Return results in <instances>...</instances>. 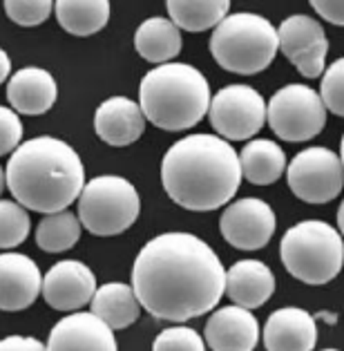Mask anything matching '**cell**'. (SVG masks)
<instances>
[{"mask_svg": "<svg viewBox=\"0 0 344 351\" xmlns=\"http://www.w3.org/2000/svg\"><path fill=\"white\" fill-rule=\"evenodd\" d=\"M10 70H12V61H10V56H7L5 49L0 47V85L10 79Z\"/></svg>", "mask_w": 344, "mask_h": 351, "instance_id": "obj_35", "label": "cell"}, {"mask_svg": "<svg viewBox=\"0 0 344 351\" xmlns=\"http://www.w3.org/2000/svg\"><path fill=\"white\" fill-rule=\"evenodd\" d=\"M23 139V123L21 117L12 108L0 106V157L10 155L21 145Z\"/></svg>", "mask_w": 344, "mask_h": 351, "instance_id": "obj_31", "label": "cell"}, {"mask_svg": "<svg viewBox=\"0 0 344 351\" xmlns=\"http://www.w3.org/2000/svg\"><path fill=\"white\" fill-rule=\"evenodd\" d=\"M152 351H206L204 338L191 327L163 329L152 342Z\"/></svg>", "mask_w": 344, "mask_h": 351, "instance_id": "obj_30", "label": "cell"}, {"mask_svg": "<svg viewBox=\"0 0 344 351\" xmlns=\"http://www.w3.org/2000/svg\"><path fill=\"white\" fill-rule=\"evenodd\" d=\"M170 21L179 29L206 32L214 29L228 16V0H168Z\"/></svg>", "mask_w": 344, "mask_h": 351, "instance_id": "obj_24", "label": "cell"}, {"mask_svg": "<svg viewBox=\"0 0 344 351\" xmlns=\"http://www.w3.org/2000/svg\"><path fill=\"white\" fill-rule=\"evenodd\" d=\"M320 99L326 112L344 119V56L331 63L322 74Z\"/></svg>", "mask_w": 344, "mask_h": 351, "instance_id": "obj_28", "label": "cell"}, {"mask_svg": "<svg viewBox=\"0 0 344 351\" xmlns=\"http://www.w3.org/2000/svg\"><path fill=\"white\" fill-rule=\"evenodd\" d=\"M210 125L223 141H244L266 123V104L251 85H226L210 101Z\"/></svg>", "mask_w": 344, "mask_h": 351, "instance_id": "obj_10", "label": "cell"}, {"mask_svg": "<svg viewBox=\"0 0 344 351\" xmlns=\"http://www.w3.org/2000/svg\"><path fill=\"white\" fill-rule=\"evenodd\" d=\"M280 49L278 27L260 14L226 16L212 32L210 54L226 72L253 76L266 70Z\"/></svg>", "mask_w": 344, "mask_h": 351, "instance_id": "obj_5", "label": "cell"}, {"mask_svg": "<svg viewBox=\"0 0 344 351\" xmlns=\"http://www.w3.org/2000/svg\"><path fill=\"white\" fill-rule=\"evenodd\" d=\"M7 188L25 210L42 215L67 210L85 188V166L70 143L36 136L21 143L7 161Z\"/></svg>", "mask_w": 344, "mask_h": 351, "instance_id": "obj_3", "label": "cell"}, {"mask_svg": "<svg viewBox=\"0 0 344 351\" xmlns=\"http://www.w3.org/2000/svg\"><path fill=\"white\" fill-rule=\"evenodd\" d=\"M42 291L38 264L23 253H0V311H23Z\"/></svg>", "mask_w": 344, "mask_h": 351, "instance_id": "obj_13", "label": "cell"}, {"mask_svg": "<svg viewBox=\"0 0 344 351\" xmlns=\"http://www.w3.org/2000/svg\"><path fill=\"white\" fill-rule=\"evenodd\" d=\"M54 12L58 25L74 36H92L110 21L108 0H58Z\"/></svg>", "mask_w": 344, "mask_h": 351, "instance_id": "obj_23", "label": "cell"}, {"mask_svg": "<svg viewBox=\"0 0 344 351\" xmlns=\"http://www.w3.org/2000/svg\"><path fill=\"white\" fill-rule=\"evenodd\" d=\"M204 338L212 351H253L260 342V322L242 306H221L206 322Z\"/></svg>", "mask_w": 344, "mask_h": 351, "instance_id": "obj_15", "label": "cell"}, {"mask_svg": "<svg viewBox=\"0 0 344 351\" xmlns=\"http://www.w3.org/2000/svg\"><path fill=\"white\" fill-rule=\"evenodd\" d=\"M322 351H338V349H322Z\"/></svg>", "mask_w": 344, "mask_h": 351, "instance_id": "obj_39", "label": "cell"}, {"mask_svg": "<svg viewBox=\"0 0 344 351\" xmlns=\"http://www.w3.org/2000/svg\"><path fill=\"white\" fill-rule=\"evenodd\" d=\"M134 49L148 63L163 65L182 52V32L172 21L154 16L136 27Z\"/></svg>", "mask_w": 344, "mask_h": 351, "instance_id": "obj_21", "label": "cell"}, {"mask_svg": "<svg viewBox=\"0 0 344 351\" xmlns=\"http://www.w3.org/2000/svg\"><path fill=\"white\" fill-rule=\"evenodd\" d=\"M266 121L284 141H308L326 125V108L320 94L304 83L284 85L266 106Z\"/></svg>", "mask_w": 344, "mask_h": 351, "instance_id": "obj_8", "label": "cell"}, {"mask_svg": "<svg viewBox=\"0 0 344 351\" xmlns=\"http://www.w3.org/2000/svg\"><path fill=\"white\" fill-rule=\"evenodd\" d=\"M340 161H342V168H344V136H342V143H340Z\"/></svg>", "mask_w": 344, "mask_h": 351, "instance_id": "obj_38", "label": "cell"}, {"mask_svg": "<svg viewBox=\"0 0 344 351\" xmlns=\"http://www.w3.org/2000/svg\"><path fill=\"white\" fill-rule=\"evenodd\" d=\"M161 184L177 206L217 210L242 184L239 152L217 134H188L172 143L161 161Z\"/></svg>", "mask_w": 344, "mask_h": 351, "instance_id": "obj_2", "label": "cell"}, {"mask_svg": "<svg viewBox=\"0 0 344 351\" xmlns=\"http://www.w3.org/2000/svg\"><path fill=\"white\" fill-rule=\"evenodd\" d=\"M219 230L230 246L239 251H257L271 242L275 233V213L257 197H244L223 208Z\"/></svg>", "mask_w": 344, "mask_h": 351, "instance_id": "obj_11", "label": "cell"}, {"mask_svg": "<svg viewBox=\"0 0 344 351\" xmlns=\"http://www.w3.org/2000/svg\"><path fill=\"white\" fill-rule=\"evenodd\" d=\"M51 12H54L51 0H7L5 3V14L21 27H36L49 19Z\"/></svg>", "mask_w": 344, "mask_h": 351, "instance_id": "obj_29", "label": "cell"}, {"mask_svg": "<svg viewBox=\"0 0 344 351\" xmlns=\"http://www.w3.org/2000/svg\"><path fill=\"white\" fill-rule=\"evenodd\" d=\"M311 7L324 21L344 27V0H311Z\"/></svg>", "mask_w": 344, "mask_h": 351, "instance_id": "obj_33", "label": "cell"}, {"mask_svg": "<svg viewBox=\"0 0 344 351\" xmlns=\"http://www.w3.org/2000/svg\"><path fill=\"white\" fill-rule=\"evenodd\" d=\"M326 54H329V40L317 43L311 49H306L299 56H295L293 63L297 67V72L304 76V79H317V76L324 74V65H326Z\"/></svg>", "mask_w": 344, "mask_h": 351, "instance_id": "obj_32", "label": "cell"}, {"mask_svg": "<svg viewBox=\"0 0 344 351\" xmlns=\"http://www.w3.org/2000/svg\"><path fill=\"white\" fill-rule=\"evenodd\" d=\"M0 351H47L38 338L29 336H7L0 340Z\"/></svg>", "mask_w": 344, "mask_h": 351, "instance_id": "obj_34", "label": "cell"}, {"mask_svg": "<svg viewBox=\"0 0 344 351\" xmlns=\"http://www.w3.org/2000/svg\"><path fill=\"white\" fill-rule=\"evenodd\" d=\"M280 258L295 280L304 285H326L342 271V235L322 219L299 221L284 233Z\"/></svg>", "mask_w": 344, "mask_h": 351, "instance_id": "obj_6", "label": "cell"}, {"mask_svg": "<svg viewBox=\"0 0 344 351\" xmlns=\"http://www.w3.org/2000/svg\"><path fill=\"white\" fill-rule=\"evenodd\" d=\"M132 289L157 320L186 322L219 304L226 291V269L208 242L197 235L163 233L136 255Z\"/></svg>", "mask_w": 344, "mask_h": 351, "instance_id": "obj_1", "label": "cell"}, {"mask_svg": "<svg viewBox=\"0 0 344 351\" xmlns=\"http://www.w3.org/2000/svg\"><path fill=\"white\" fill-rule=\"evenodd\" d=\"M47 351H116V338L94 313H70L49 331Z\"/></svg>", "mask_w": 344, "mask_h": 351, "instance_id": "obj_14", "label": "cell"}, {"mask_svg": "<svg viewBox=\"0 0 344 351\" xmlns=\"http://www.w3.org/2000/svg\"><path fill=\"white\" fill-rule=\"evenodd\" d=\"M81 221L70 210L45 215L36 226V244L45 253H63L79 242Z\"/></svg>", "mask_w": 344, "mask_h": 351, "instance_id": "obj_26", "label": "cell"}, {"mask_svg": "<svg viewBox=\"0 0 344 351\" xmlns=\"http://www.w3.org/2000/svg\"><path fill=\"white\" fill-rule=\"evenodd\" d=\"M5 186H7V175H5V170L0 168V195H3L5 191Z\"/></svg>", "mask_w": 344, "mask_h": 351, "instance_id": "obj_37", "label": "cell"}, {"mask_svg": "<svg viewBox=\"0 0 344 351\" xmlns=\"http://www.w3.org/2000/svg\"><path fill=\"white\" fill-rule=\"evenodd\" d=\"M317 342L315 318L297 306H284L264 324L266 351H313Z\"/></svg>", "mask_w": 344, "mask_h": 351, "instance_id": "obj_17", "label": "cell"}, {"mask_svg": "<svg viewBox=\"0 0 344 351\" xmlns=\"http://www.w3.org/2000/svg\"><path fill=\"white\" fill-rule=\"evenodd\" d=\"M338 226H340V233L344 235V202L340 204V208H338Z\"/></svg>", "mask_w": 344, "mask_h": 351, "instance_id": "obj_36", "label": "cell"}, {"mask_svg": "<svg viewBox=\"0 0 344 351\" xmlns=\"http://www.w3.org/2000/svg\"><path fill=\"white\" fill-rule=\"evenodd\" d=\"M56 81L42 67H23L7 81V99L19 114L38 117L56 104Z\"/></svg>", "mask_w": 344, "mask_h": 351, "instance_id": "obj_18", "label": "cell"}, {"mask_svg": "<svg viewBox=\"0 0 344 351\" xmlns=\"http://www.w3.org/2000/svg\"><path fill=\"white\" fill-rule=\"evenodd\" d=\"M210 83L191 63L152 67L139 85V106L148 121L168 132L191 130L210 110Z\"/></svg>", "mask_w": 344, "mask_h": 351, "instance_id": "obj_4", "label": "cell"}, {"mask_svg": "<svg viewBox=\"0 0 344 351\" xmlns=\"http://www.w3.org/2000/svg\"><path fill=\"white\" fill-rule=\"evenodd\" d=\"M94 130L99 139L114 148L134 143L145 130L141 106L127 97H110L94 112Z\"/></svg>", "mask_w": 344, "mask_h": 351, "instance_id": "obj_16", "label": "cell"}, {"mask_svg": "<svg viewBox=\"0 0 344 351\" xmlns=\"http://www.w3.org/2000/svg\"><path fill=\"white\" fill-rule=\"evenodd\" d=\"M29 213L19 202L0 199V248L12 251L29 237Z\"/></svg>", "mask_w": 344, "mask_h": 351, "instance_id": "obj_27", "label": "cell"}, {"mask_svg": "<svg viewBox=\"0 0 344 351\" xmlns=\"http://www.w3.org/2000/svg\"><path fill=\"white\" fill-rule=\"evenodd\" d=\"M92 311L112 331L127 329L141 315V302L134 295V289L123 282H108L92 298Z\"/></svg>", "mask_w": 344, "mask_h": 351, "instance_id": "obj_20", "label": "cell"}, {"mask_svg": "<svg viewBox=\"0 0 344 351\" xmlns=\"http://www.w3.org/2000/svg\"><path fill=\"white\" fill-rule=\"evenodd\" d=\"M278 38H280V52L293 61L295 56H299L306 49H311L317 43L326 40L324 27L315 19L306 14H295L288 16L286 21L280 25L278 29Z\"/></svg>", "mask_w": 344, "mask_h": 351, "instance_id": "obj_25", "label": "cell"}, {"mask_svg": "<svg viewBox=\"0 0 344 351\" xmlns=\"http://www.w3.org/2000/svg\"><path fill=\"white\" fill-rule=\"evenodd\" d=\"M286 179L297 199L306 204H329L344 188V168L340 155L324 145H313L291 159Z\"/></svg>", "mask_w": 344, "mask_h": 351, "instance_id": "obj_9", "label": "cell"}, {"mask_svg": "<svg viewBox=\"0 0 344 351\" xmlns=\"http://www.w3.org/2000/svg\"><path fill=\"white\" fill-rule=\"evenodd\" d=\"M242 177L255 186H271L286 170V155L273 139H253L239 152Z\"/></svg>", "mask_w": 344, "mask_h": 351, "instance_id": "obj_22", "label": "cell"}, {"mask_svg": "<svg viewBox=\"0 0 344 351\" xmlns=\"http://www.w3.org/2000/svg\"><path fill=\"white\" fill-rule=\"evenodd\" d=\"M141 213L136 188L119 175H101L85 184L79 197V221L92 235L112 237L130 228Z\"/></svg>", "mask_w": 344, "mask_h": 351, "instance_id": "obj_7", "label": "cell"}, {"mask_svg": "<svg viewBox=\"0 0 344 351\" xmlns=\"http://www.w3.org/2000/svg\"><path fill=\"white\" fill-rule=\"evenodd\" d=\"M97 278L88 264L63 260L54 264L42 278V298L56 311H79L97 293Z\"/></svg>", "mask_w": 344, "mask_h": 351, "instance_id": "obj_12", "label": "cell"}, {"mask_svg": "<svg viewBox=\"0 0 344 351\" xmlns=\"http://www.w3.org/2000/svg\"><path fill=\"white\" fill-rule=\"evenodd\" d=\"M226 293L242 309H257L275 293V276L262 260H239L226 273Z\"/></svg>", "mask_w": 344, "mask_h": 351, "instance_id": "obj_19", "label": "cell"}]
</instances>
